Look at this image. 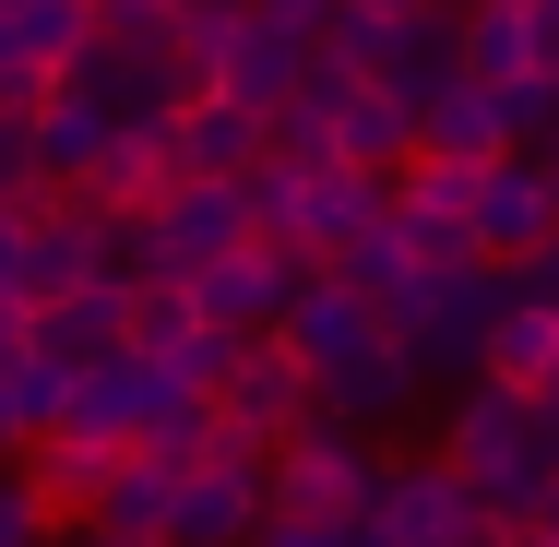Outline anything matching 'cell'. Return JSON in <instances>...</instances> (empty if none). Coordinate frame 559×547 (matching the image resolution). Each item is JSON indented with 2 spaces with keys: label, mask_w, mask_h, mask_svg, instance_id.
<instances>
[{
  "label": "cell",
  "mask_w": 559,
  "mask_h": 547,
  "mask_svg": "<svg viewBox=\"0 0 559 547\" xmlns=\"http://www.w3.org/2000/svg\"><path fill=\"white\" fill-rule=\"evenodd\" d=\"M441 464L500 512V524H536L548 512V476H559V405H536V393H512V381H464L441 417Z\"/></svg>",
  "instance_id": "obj_1"
},
{
  "label": "cell",
  "mask_w": 559,
  "mask_h": 547,
  "mask_svg": "<svg viewBox=\"0 0 559 547\" xmlns=\"http://www.w3.org/2000/svg\"><path fill=\"white\" fill-rule=\"evenodd\" d=\"M500 298H512L500 262H417V274L381 298V322L405 333L417 381L441 393V381H476V345H488V322H500Z\"/></svg>",
  "instance_id": "obj_2"
},
{
  "label": "cell",
  "mask_w": 559,
  "mask_h": 547,
  "mask_svg": "<svg viewBox=\"0 0 559 547\" xmlns=\"http://www.w3.org/2000/svg\"><path fill=\"white\" fill-rule=\"evenodd\" d=\"M238 238H262V226H250V191L179 167L143 215H119V274H179V286H191V274H215Z\"/></svg>",
  "instance_id": "obj_3"
},
{
  "label": "cell",
  "mask_w": 559,
  "mask_h": 547,
  "mask_svg": "<svg viewBox=\"0 0 559 547\" xmlns=\"http://www.w3.org/2000/svg\"><path fill=\"white\" fill-rule=\"evenodd\" d=\"M369 500H381V452L369 429H345V417H298V429L274 440V488H262V512H298V524H369Z\"/></svg>",
  "instance_id": "obj_4"
},
{
  "label": "cell",
  "mask_w": 559,
  "mask_h": 547,
  "mask_svg": "<svg viewBox=\"0 0 559 547\" xmlns=\"http://www.w3.org/2000/svg\"><path fill=\"white\" fill-rule=\"evenodd\" d=\"M393 203V167H357V155H310L298 167V191H286V215H274V238L298 250V262H334L357 226Z\"/></svg>",
  "instance_id": "obj_5"
},
{
  "label": "cell",
  "mask_w": 559,
  "mask_h": 547,
  "mask_svg": "<svg viewBox=\"0 0 559 547\" xmlns=\"http://www.w3.org/2000/svg\"><path fill=\"white\" fill-rule=\"evenodd\" d=\"M119 274V215H96L84 191L72 203H48V215H24V310H48V298H72V286H96Z\"/></svg>",
  "instance_id": "obj_6"
},
{
  "label": "cell",
  "mask_w": 559,
  "mask_h": 547,
  "mask_svg": "<svg viewBox=\"0 0 559 547\" xmlns=\"http://www.w3.org/2000/svg\"><path fill=\"white\" fill-rule=\"evenodd\" d=\"M464 524H476V488L452 476L441 452L381 464V500H369V536H381V547H452Z\"/></svg>",
  "instance_id": "obj_7"
},
{
  "label": "cell",
  "mask_w": 559,
  "mask_h": 547,
  "mask_svg": "<svg viewBox=\"0 0 559 547\" xmlns=\"http://www.w3.org/2000/svg\"><path fill=\"white\" fill-rule=\"evenodd\" d=\"M298 274H310V262H298L286 238H238L215 274H191V310L226 322V333H274V322H286V298H298Z\"/></svg>",
  "instance_id": "obj_8"
},
{
  "label": "cell",
  "mask_w": 559,
  "mask_h": 547,
  "mask_svg": "<svg viewBox=\"0 0 559 547\" xmlns=\"http://www.w3.org/2000/svg\"><path fill=\"white\" fill-rule=\"evenodd\" d=\"M417 393H429V381H417V357H405V333H393V322L369 333L345 369H322V381H310V405H322V417H345V429H393V417H417Z\"/></svg>",
  "instance_id": "obj_9"
},
{
  "label": "cell",
  "mask_w": 559,
  "mask_h": 547,
  "mask_svg": "<svg viewBox=\"0 0 559 547\" xmlns=\"http://www.w3.org/2000/svg\"><path fill=\"white\" fill-rule=\"evenodd\" d=\"M548 226H559V191H548V155H536V143H512V155L476 167V250H488V262L536 250Z\"/></svg>",
  "instance_id": "obj_10"
},
{
  "label": "cell",
  "mask_w": 559,
  "mask_h": 547,
  "mask_svg": "<svg viewBox=\"0 0 559 547\" xmlns=\"http://www.w3.org/2000/svg\"><path fill=\"white\" fill-rule=\"evenodd\" d=\"M155 393H167V357H143V345H108V357H84L72 369V393H60V429L84 440H131L155 417Z\"/></svg>",
  "instance_id": "obj_11"
},
{
  "label": "cell",
  "mask_w": 559,
  "mask_h": 547,
  "mask_svg": "<svg viewBox=\"0 0 559 547\" xmlns=\"http://www.w3.org/2000/svg\"><path fill=\"white\" fill-rule=\"evenodd\" d=\"M310 36L298 24H262L250 0H238V24H226V48H215V96H238V108H286L298 84H310Z\"/></svg>",
  "instance_id": "obj_12"
},
{
  "label": "cell",
  "mask_w": 559,
  "mask_h": 547,
  "mask_svg": "<svg viewBox=\"0 0 559 547\" xmlns=\"http://www.w3.org/2000/svg\"><path fill=\"white\" fill-rule=\"evenodd\" d=\"M167 179H179V119H119L108 143L84 155V179H72V191H84L96 215H143Z\"/></svg>",
  "instance_id": "obj_13"
},
{
  "label": "cell",
  "mask_w": 559,
  "mask_h": 547,
  "mask_svg": "<svg viewBox=\"0 0 559 547\" xmlns=\"http://www.w3.org/2000/svg\"><path fill=\"white\" fill-rule=\"evenodd\" d=\"M215 405L226 417H250V429H298V417H310V357H298V345H286V333H238V369H226L215 381Z\"/></svg>",
  "instance_id": "obj_14"
},
{
  "label": "cell",
  "mask_w": 559,
  "mask_h": 547,
  "mask_svg": "<svg viewBox=\"0 0 559 547\" xmlns=\"http://www.w3.org/2000/svg\"><path fill=\"white\" fill-rule=\"evenodd\" d=\"M334 72V60H322ZM334 155H357V167H405L417 155V108L381 84V72H334Z\"/></svg>",
  "instance_id": "obj_15"
},
{
  "label": "cell",
  "mask_w": 559,
  "mask_h": 547,
  "mask_svg": "<svg viewBox=\"0 0 559 547\" xmlns=\"http://www.w3.org/2000/svg\"><path fill=\"white\" fill-rule=\"evenodd\" d=\"M262 155H274V119L262 108H238V96H191L179 108V167L191 179H250Z\"/></svg>",
  "instance_id": "obj_16"
},
{
  "label": "cell",
  "mask_w": 559,
  "mask_h": 547,
  "mask_svg": "<svg viewBox=\"0 0 559 547\" xmlns=\"http://www.w3.org/2000/svg\"><path fill=\"white\" fill-rule=\"evenodd\" d=\"M108 464H119V440L48 429L36 452H24V488H36V512H48V524H84V512H96V488H108Z\"/></svg>",
  "instance_id": "obj_17"
},
{
  "label": "cell",
  "mask_w": 559,
  "mask_h": 547,
  "mask_svg": "<svg viewBox=\"0 0 559 547\" xmlns=\"http://www.w3.org/2000/svg\"><path fill=\"white\" fill-rule=\"evenodd\" d=\"M417 155H452V167H488V155H512V119H500V96L464 72V84H441L429 108H417Z\"/></svg>",
  "instance_id": "obj_18"
},
{
  "label": "cell",
  "mask_w": 559,
  "mask_h": 547,
  "mask_svg": "<svg viewBox=\"0 0 559 547\" xmlns=\"http://www.w3.org/2000/svg\"><path fill=\"white\" fill-rule=\"evenodd\" d=\"M250 524H262V488L226 476V464H191L179 512H167V547H250Z\"/></svg>",
  "instance_id": "obj_19"
},
{
  "label": "cell",
  "mask_w": 559,
  "mask_h": 547,
  "mask_svg": "<svg viewBox=\"0 0 559 547\" xmlns=\"http://www.w3.org/2000/svg\"><path fill=\"white\" fill-rule=\"evenodd\" d=\"M381 84H393L405 108H429L441 84H464V12H441V0H429V12H405V24H393V60H381Z\"/></svg>",
  "instance_id": "obj_20"
},
{
  "label": "cell",
  "mask_w": 559,
  "mask_h": 547,
  "mask_svg": "<svg viewBox=\"0 0 559 547\" xmlns=\"http://www.w3.org/2000/svg\"><path fill=\"white\" fill-rule=\"evenodd\" d=\"M167 512H179V464L143 452V440H119V464H108V488H96L84 524H119V536H155V547H167Z\"/></svg>",
  "instance_id": "obj_21"
},
{
  "label": "cell",
  "mask_w": 559,
  "mask_h": 547,
  "mask_svg": "<svg viewBox=\"0 0 559 547\" xmlns=\"http://www.w3.org/2000/svg\"><path fill=\"white\" fill-rule=\"evenodd\" d=\"M119 119H108V96L84 84V72H48V96H36V167L48 179H84V155L108 143Z\"/></svg>",
  "instance_id": "obj_22"
},
{
  "label": "cell",
  "mask_w": 559,
  "mask_h": 547,
  "mask_svg": "<svg viewBox=\"0 0 559 547\" xmlns=\"http://www.w3.org/2000/svg\"><path fill=\"white\" fill-rule=\"evenodd\" d=\"M119 310H131V274H96V286L48 298V310H36V357H60V369L108 357V345H119Z\"/></svg>",
  "instance_id": "obj_23"
},
{
  "label": "cell",
  "mask_w": 559,
  "mask_h": 547,
  "mask_svg": "<svg viewBox=\"0 0 559 547\" xmlns=\"http://www.w3.org/2000/svg\"><path fill=\"white\" fill-rule=\"evenodd\" d=\"M464 72H476V84H512V72H536L524 0H476V12H464Z\"/></svg>",
  "instance_id": "obj_24"
},
{
  "label": "cell",
  "mask_w": 559,
  "mask_h": 547,
  "mask_svg": "<svg viewBox=\"0 0 559 547\" xmlns=\"http://www.w3.org/2000/svg\"><path fill=\"white\" fill-rule=\"evenodd\" d=\"M334 274L357 286V298H393V286L417 274V250H405V226H393V203H381V215H369V226H357V238L334 250Z\"/></svg>",
  "instance_id": "obj_25"
},
{
  "label": "cell",
  "mask_w": 559,
  "mask_h": 547,
  "mask_svg": "<svg viewBox=\"0 0 559 547\" xmlns=\"http://www.w3.org/2000/svg\"><path fill=\"white\" fill-rule=\"evenodd\" d=\"M191 322H203V310H191V286H179V274H131V310H119V345L167 357V345H179Z\"/></svg>",
  "instance_id": "obj_26"
},
{
  "label": "cell",
  "mask_w": 559,
  "mask_h": 547,
  "mask_svg": "<svg viewBox=\"0 0 559 547\" xmlns=\"http://www.w3.org/2000/svg\"><path fill=\"white\" fill-rule=\"evenodd\" d=\"M393 24H405V12H381V0H334L310 48H322L334 72H381V60H393Z\"/></svg>",
  "instance_id": "obj_27"
},
{
  "label": "cell",
  "mask_w": 559,
  "mask_h": 547,
  "mask_svg": "<svg viewBox=\"0 0 559 547\" xmlns=\"http://www.w3.org/2000/svg\"><path fill=\"white\" fill-rule=\"evenodd\" d=\"M12 36L60 72V60H84V48H96V0H12Z\"/></svg>",
  "instance_id": "obj_28"
},
{
  "label": "cell",
  "mask_w": 559,
  "mask_h": 547,
  "mask_svg": "<svg viewBox=\"0 0 559 547\" xmlns=\"http://www.w3.org/2000/svg\"><path fill=\"white\" fill-rule=\"evenodd\" d=\"M393 226H405V250H417V262H488V250H476V215H441V203H393Z\"/></svg>",
  "instance_id": "obj_29"
},
{
  "label": "cell",
  "mask_w": 559,
  "mask_h": 547,
  "mask_svg": "<svg viewBox=\"0 0 559 547\" xmlns=\"http://www.w3.org/2000/svg\"><path fill=\"white\" fill-rule=\"evenodd\" d=\"M226 369H238V333L226 322H191L179 345H167V381H179V393H215Z\"/></svg>",
  "instance_id": "obj_30"
},
{
  "label": "cell",
  "mask_w": 559,
  "mask_h": 547,
  "mask_svg": "<svg viewBox=\"0 0 559 547\" xmlns=\"http://www.w3.org/2000/svg\"><path fill=\"white\" fill-rule=\"evenodd\" d=\"M108 48H179V0H96Z\"/></svg>",
  "instance_id": "obj_31"
},
{
  "label": "cell",
  "mask_w": 559,
  "mask_h": 547,
  "mask_svg": "<svg viewBox=\"0 0 559 547\" xmlns=\"http://www.w3.org/2000/svg\"><path fill=\"white\" fill-rule=\"evenodd\" d=\"M36 96H48V60H36V48L12 36V12H0V108H36Z\"/></svg>",
  "instance_id": "obj_32"
},
{
  "label": "cell",
  "mask_w": 559,
  "mask_h": 547,
  "mask_svg": "<svg viewBox=\"0 0 559 547\" xmlns=\"http://www.w3.org/2000/svg\"><path fill=\"white\" fill-rule=\"evenodd\" d=\"M0 547H60V524L36 512V488H24V476H0Z\"/></svg>",
  "instance_id": "obj_33"
},
{
  "label": "cell",
  "mask_w": 559,
  "mask_h": 547,
  "mask_svg": "<svg viewBox=\"0 0 559 547\" xmlns=\"http://www.w3.org/2000/svg\"><path fill=\"white\" fill-rule=\"evenodd\" d=\"M500 274H512V298H548V310H559V226L536 238V250H512Z\"/></svg>",
  "instance_id": "obj_34"
},
{
  "label": "cell",
  "mask_w": 559,
  "mask_h": 547,
  "mask_svg": "<svg viewBox=\"0 0 559 547\" xmlns=\"http://www.w3.org/2000/svg\"><path fill=\"white\" fill-rule=\"evenodd\" d=\"M0 298H24V203H0Z\"/></svg>",
  "instance_id": "obj_35"
},
{
  "label": "cell",
  "mask_w": 559,
  "mask_h": 547,
  "mask_svg": "<svg viewBox=\"0 0 559 547\" xmlns=\"http://www.w3.org/2000/svg\"><path fill=\"white\" fill-rule=\"evenodd\" d=\"M250 12H262V24H298V36H322V12H334V0H250Z\"/></svg>",
  "instance_id": "obj_36"
},
{
  "label": "cell",
  "mask_w": 559,
  "mask_h": 547,
  "mask_svg": "<svg viewBox=\"0 0 559 547\" xmlns=\"http://www.w3.org/2000/svg\"><path fill=\"white\" fill-rule=\"evenodd\" d=\"M524 36H536V60L559 72V0H524Z\"/></svg>",
  "instance_id": "obj_37"
},
{
  "label": "cell",
  "mask_w": 559,
  "mask_h": 547,
  "mask_svg": "<svg viewBox=\"0 0 559 547\" xmlns=\"http://www.w3.org/2000/svg\"><path fill=\"white\" fill-rule=\"evenodd\" d=\"M72 547H155V536H119V524H72Z\"/></svg>",
  "instance_id": "obj_38"
},
{
  "label": "cell",
  "mask_w": 559,
  "mask_h": 547,
  "mask_svg": "<svg viewBox=\"0 0 559 547\" xmlns=\"http://www.w3.org/2000/svg\"><path fill=\"white\" fill-rule=\"evenodd\" d=\"M512 547H559V512H536V524H524V536H512Z\"/></svg>",
  "instance_id": "obj_39"
},
{
  "label": "cell",
  "mask_w": 559,
  "mask_h": 547,
  "mask_svg": "<svg viewBox=\"0 0 559 547\" xmlns=\"http://www.w3.org/2000/svg\"><path fill=\"white\" fill-rule=\"evenodd\" d=\"M381 12H429V0H381Z\"/></svg>",
  "instance_id": "obj_40"
},
{
  "label": "cell",
  "mask_w": 559,
  "mask_h": 547,
  "mask_svg": "<svg viewBox=\"0 0 559 547\" xmlns=\"http://www.w3.org/2000/svg\"><path fill=\"white\" fill-rule=\"evenodd\" d=\"M441 12H476V0H441Z\"/></svg>",
  "instance_id": "obj_41"
},
{
  "label": "cell",
  "mask_w": 559,
  "mask_h": 547,
  "mask_svg": "<svg viewBox=\"0 0 559 547\" xmlns=\"http://www.w3.org/2000/svg\"><path fill=\"white\" fill-rule=\"evenodd\" d=\"M548 512H559V476H548Z\"/></svg>",
  "instance_id": "obj_42"
},
{
  "label": "cell",
  "mask_w": 559,
  "mask_h": 547,
  "mask_svg": "<svg viewBox=\"0 0 559 547\" xmlns=\"http://www.w3.org/2000/svg\"><path fill=\"white\" fill-rule=\"evenodd\" d=\"M0 12H12V0H0Z\"/></svg>",
  "instance_id": "obj_43"
}]
</instances>
